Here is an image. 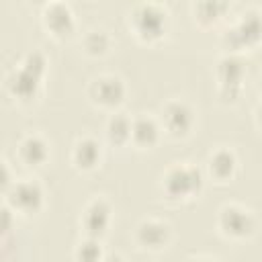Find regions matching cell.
I'll return each instance as SVG.
<instances>
[{"instance_id": "e0dca14e", "label": "cell", "mask_w": 262, "mask_h": 262, "mask_svg": "<svg viewBox=\"0 0 262 262\" xmlns=\"http://www.w3.org/2000/svg\"><path fill=\"white\" fill-rule=\"evenodd\" d=\"M131 117H127L125 113H113L106 121V139L115 145H125L131 141Z\"/></svg>"}, {"instance_id": "603a6c76", "label": "cell", "mask_w": 262, "mask_h": 262, "mask_svg": "<svg viewBox=\"0 0 262 262\" xmlns=\"http://www.w3.org/2000/svg\"><path fill=\"white\" fill-rule=\"evenodd\" d=\"M186 262H217V260L211 258V256H196V258H190V260H186Z\"/></svg>"}, {"instance_id": "ffe728a7", "label": "cell", "mask_w": 262, "mask_h": 262, "mask_svg": "<svg viewBox=\"0 0 262 262\" xmlns=\"http://www.w3.org/2000/svg\"><path fill=\"white\" fill-rule=\"evenodd\" d=\"M192 8H194V14H196L199 20H203V23H215L227 10V4L225 2H219V0H203V2L192 4Z\"/></svg>"}, {"instance_id": "8992f818", "label": "cell", "mask_w": 262, "mask_h": 262, "mask_svg": "<svg viewBox=\"0 0 262 262\" xmlns=\"http://www.w3.org/2000/svg\"><path fill=\"white\" fill-rule=\"evenodd\" d=\"M160 127L172 137H184L194 125V111L180 98L168 100L160 111Z\"/></svg>"}, {"instance_id": "30bf717a", "label": "cell", "mask_w": 262, "mask_h": 262, "mask_svg": "<svg viewBox=\"0 0 262 262\" xmlns=\"http://www.w3.org/2000/svg\"><path fill=\"white\" fill-rule=\"evenodd\" d=\"M108 223H111V205L100 196L88 201L80 215V225L86 231V235L100 237L106 231Z\"/></svg>"}, {"instance_id": "2e32d148", "label": "cell", "mask_w": 262, "mask_h": 262, "mask_svg": "<svg viewBox=\"0 0 262 262\" xmlns=\"http://www.w3.org/2000/svg\"><path fill=\"white\" fill-rule=\"evenodd\" d=\"M237 158L229 147H217L207 158V170L215 180H229L235 174Z\"/></svg>"}, {"instance_id": "6da1fadb", "label": "cell", "mask_w": 262, "mask_h": 262, "mask_svg": "<svg viewBox=\"0 0 262 262\" xmlns=\"http://www.w3.org/2000/svg\"><path fill=\"white\" fill-rule=\"evenodd\" d=\"M47 59L41 51L31 49L25 53L20 63L12 68L6 76V88L8 92L18 100H33L41 90V80L45 72Z\"/></svg>"}, {"instance_id": "277c9868", "label": "cell", "mask_w": 262, "mask_h": 262, "mask_svg": "<svg viewBox=\"0 0 262 262\" xmlns=\"http://www.w3.org/2000/svg\"><path fill=\"white\" fill-rule=\"evenodd\" d=\"M262 37V14L258 10H246L239 14V18L225 29L223 43L229 49V53H235L242 47L254 45Z\"/></svg>"}, {"instance_id": "9c48e42d", "label": "cell", "mask_w": 262, "mask_h": 262, "mask_svg": "<svg viewBox=\"0 0 262 262\" xmlns=\"http://www.w3.org/2000/svg\"><path fill=\"white\" fill-rule=\"evenodd\" d=\"M246 74L244 59L237 53H225L217 61V80L221 96L235 98L242 92V80Z\"/></svg>"}, {"instance_id": "7a4b0ae2", "label": "cell", "mask_w": 262, "mask_h": 262, "mask_svg": "<svg viewBox=\"0 0 262 262\" xmlns=\"http://www.w3.org/2000/svg\"><path fill=\"white\" fill-rule=\"evenodd\" d=\"M129 27L143 41H156L166 33L168 10L158 2H139L129 10Z\"/></svg>"}, {"instance_id": "d4e9b609", "label": "cell", "mask_w": 262, "mask_h": 262, "mask_svg": "<svg viewBox=\"0 0 262 262\" xmlns=\"http://www.w3.org/2000/svg\"><path fill=\"white\" fill-rule=\"evenodd\" d=\"M260 82H262V78H260ZM260 86H262V84H260Z\"/></svg>"}, {"instance_id": "9a60e30c", "label": "cell", "mask_w": 262, "mask_h": 262, "mask_svg": "<svg viewBox=\"0 0 262 262\" xmlns=\"http://www.w3.org/2000/svg\"><path fill=\"white\" fill-rule=\"evenodd\" d=\"M160 121L149 117V115H137L131 121V141L137 147H151L156 145L158 137H160Z\"/></svg>"}, {"instance_id": "7c38bea8", "label": "cell", "mask_w": 262, "mask_h": 262, "mask_svg": "<svg viewBox=\"0 0 262 262\" xmlns=\"http://www.w3.org/2000/svg\"><path fill=\"white\" fill-rule=\"evenodd\" d=\"M170 225L162 219H143L135 229V239L147 250H160L170 239Z\"/></svg>"}, {"instance_id": "5bb4252c", "label": "cell", "mask_w": 262, "mask_h": 262, "mask_svg": "<svg viewBox=\"0 0 262 262\" xmlns=\"http://www.w3.org/2000/svg\"><path fill=\"white\" fill-rule=\"evenodd\" d=\"M102 158V149H100V143L90 137V135H84V137H78L74 147H72V162L76 164V168L80 170H92L98 166Z\"/></svg>"}, {"instance_id": "52a82bcc", "label": "cell", "mask_w": 262, "mask_h": 262, "mask_svg": "<svg viewBox=\"0 0 262 262\" xmlns=\"http://www.w3.org/2000/svg\"><path fill=\"white\" fill-rule=\"evenodd\" d=\"M217 225H219V229H221L223 235L239 239V237H246V235H250L254 231L256 219H254L252 211H248L242 205L231 203V205H223L219 209Z\"/></svg>"}, {"instance_id": "cb8c5ba5", "label": "cell", "mask_w": 262, "mask_h": 262, "mask_svg": "<svg viewBox=\"0 0 262 262\" xmlns=\"http://www.w3.org/2000/svg\"><path fill=\"white\" fill-rule=\"evenodd\" d=\"M254 115H256V121H258V125L262 127V100L258 102V106H256V111H254Z\"/></svg>"}, {"instance_id": "ba28073f", "label": "cell", "mask_w": 262, "mask_h": 262, "mask_svg": "<svg viewBox=\"0 0 262 262\" xmlns=\"http://www.w3.org/2000/svg\"><path fill=\"white\" fill-rule=\"evenodd\" d=\"M125 92H127L125 82L115 74H100L92 78L88 86V96L92 98V102L106 106V108L119 106L125 98Z\"/></svg>"}, {"instance_id": "5b68a950", "label": "cell", "mask_w": 262, "mask_h": 262, "mask_svg": "<svg viewBox=\"0 0 262 262\" xmlns=\"http://www.w3.org/2000/svg\"><path fill=\"white\" fill-rule=\"evenodd\" d=\"M6 196V205L14 211V213H23V215H31L37 213L43 207V186L33 180V178H20L14 180V184L4 192Z\"/></svg>"}, {"instance_id": "d6986e66", "label": "cell", "mask_w": 262, "mask_h": 262, "mask_svg": "<svg viewBox=\"0 0 262 262\" xmlns=\"http://www.w3.org/2000/svg\"><path fill=\"white\" fill-rule=\"evenodd\" d=\"M82 47L86 53L90 55H102L108 47H111V37L106 31L102 29H90L84 37H82Z\"/></svg>"}, {"instance_id": "4fadbf2b", "label": "cell", "mask_w": 262, "mask_h": 262, "mask_svg": "<svg viewBox=\"0 0 262 262\" xmlns=\"http://www.w3.org/2000/svg\"><path fill=\"white\" fill-rule=\"evenodd\" d=\"M16 156L25 166H41L49 158V145L43 135L27 133L20 137V141L16 145Z\"/></svg>"}, {"instance_id": "ac0fdd59", "label": "cell", "mask_w": 262, "mask_h": 262, "mask_svg": "<svg viewBox=\"0 0 262 262\" xmlns=\"http://www.w3.org/2000/svg\"><path fill=\"white\" fill-rule=\"evenodd\" d=\"M102 250L98 237H84L74 248V262H102Z\"/></svg>"}, {"instance_id": "44dd1931", "label": "cell", "mask_w": 262, "mask_h": 262, "mask_svg": "<svg viewBox=\"0 0 262 262\" xmlns=\"http://www.w3.org/2000/svg\"><path fill=\"white\" fill-rule=\"evenodd\" d=\"M16 178L10 176V170H8V162H2V192H6L12 184H14Z\"/></svg>"}, {"instance_id": "3957f363", "label": "cell", "mask_w": 262, "mask_h": 262, "mask_svg": "<svg viewBox=\"0 0 262 262\" xmlns=\"http://www.w3.org/2000/svg\"><path fill=\"white\" fill-rule=\"evenodd\" d=\"M162 190L170 199H188L203 186V174L192 164H174L162 174Z\"/></svg>"}, {"instance_id": "7402d4cb", "label": "cell", "mask_w": 262, "mask_h": 262, "mask_svg": "<svg viewBox=\"0 0 262 262\" xmlns=\"http://www.w3.org/2000/svg\"><path fill=\"white\" fill-rule=\"evenodd\" d=\"M102 262H125V260H123V256H119V254H106V256L102 258Z\"/></svg>"}, {"instance_id": "8fae6325", "label": "cell", "mask_w": 262, "mask_h": 262, "mask_svg": "<svg viewBox=\"0 0 262 262\" xmlns=\"http://www.w3.org/2000/svg\"><path fill=\"white\" fill-rule=\"evenodd\" d=\"M41 20L47 31H51L55 37H63L72 33L74 29V12L66 2H49L43 6Z\"/></svg>"}]
</instances>
